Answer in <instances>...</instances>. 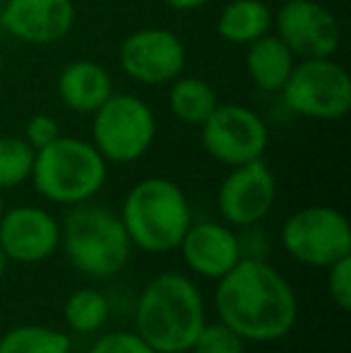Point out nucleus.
Instances as JSON below:
<instances>
[{"mask_svg": "<svg viewBox=\"0 0 351 353\" xmlns=\"http://www.w3.org/2000/svg\"><path fill=\"white\" fill-rule=\"evenodd\" d=\"M3 68H5V58H3V51H0V72H3Z\"/></svg>", "mask_w": 351, "mask_h": 353, "instance_id": "30", "label": "nucleus"}, {"mask_svg": "<svg viewBox=\"0 0 351 353\" xmlns=\"http://www.w3.org/2000/svg\"><path fill=\"white\" fill-rule=\"evenodd\" d=\"M281 3H289V0H281Z\"/></svg>", "mask_w": 351, "mask_h": 353, "instance_id": "31", "label": "nucleus"}, {"mask_svg": "<svg viewBox=\"0 0 351 353\" xmlns=\"http://www.w3.org/2000/svg\"><path fill=\"white\" fill-rule=\"evenodd\" d=\"M185 267L202 279H221L243 260V241L234 226L217 221H192L178 245Z\"/></svg>", "mask_w": 351, "mask_h": 353, "instance_id": "15", "label": "nucleus"}, {"mask_svg": "<svg viewBox=\"0 0 351 353\" xmlns=\"http://www.w3.org/2000/svg\"><path fill=\"white\" fill-rule=\"evenodd\" d=\"M61 123L51 116V113H37L27 121L24 125V140L29 142L32 149H43L48 147L51 142H56L61 137Z\"/></svg>", "mask_w": 351, "mask_h": 353, "instance_id": "26", "label": "nucleus"}, {"mask_svg": "<svg viewBox=\"0 0 351 353\" xmlns=\"http://www.w3.org/2000/svg\"><path fill=\"white\" fill-rule=\"evenodd\" d=\"M121 221L130 245L150 255H166L181 245L192 210L183 188L171 178L150 176L137 181L123 200Z\"/></svg>", "mask_w": 351, "mask_h": 353, "instance_id": "3", "label": "nucleus"}, {"mask_svg": "<svg viewBox=\"0 0 351 353\" xmlns=\"http://www.w3.org/2000/svg\"><path fill=\"white\" fill-rule=\"evenodd\" d=\"M274 34L299 58H334L342 43L339 22L323 3L289 0L279 8L272 24Z\"/></svg>", "mask_w": 351, "mask_h": 353, "instance_id": "11", "label": "nucleus"}, {"mask_svg": "<svg viewBox=\"0 0 351 353\" xmlns=\"http://www.w3.org/2000/svg\"><path fill=\"white\" fill-rule=\"evenodd\" d=\"M72 0H3L0 24L12 39L29 46L58 43L75 27Z\"/></svg>", "mask_w": 351, "mask_h": 353, "instance_id": "14", "label": "nucleus"}, {"mask_svg": "<svg viewBox=\"0 0 351 353\" xmlns=\"http://www.w3.org/2000/svg\"><path fill=\"white\" fill-rule=\"evenodd\" d=\"M37 149L29 147L24 137H0V190H12L32 178Z\"/></svg>", "mask_w": 351, "mask_h": 353, "instance_id": "22", "label": "nucleus"}, {"mask_svg": "<svg viewBox=\"0 0 351 353\" xmlns=\"http://www.w3.org/2000/svg\"><path fill=\"white\" fill-rule=\"evenodd\" d=\"M5 210H8V207H5V197H3V190H0V219H3Z\"/></svg>", "mask_w": 351, "mask_h": 353, "instance_id": "29", "label": "nucleus"}, {"mask_svg": "<svg viewBox=\"0 0 351 353\" xmlns=\"http://www.w3.org/2000/svg\"><path fill=\"white\" fill-rule=\"evenodd\" d=\"M281 245L299 265L328 270L332 262L351 255V228L339 210L325 205L303 207L281 226Z\"/></svg>", "mask_w": 351, "mask_h": 353, "instance_id": "8", "label": "nucleus"}, {"mask_svg": "<svg viewBox=\"0 0 351 353\" xmlns=\"http://www.w3.org/2000/svg\"><path fill=\"white\" fill-rule=\"evenodd\" d=\"M87 353H157V351L152 349L135 330L132 332L121 330V332H108V334H103L101 339L94 341L92 349Z\"/></svg>", "mask_w": 351, "mask_h": 353, "instance_id": "24", "label": "nucleus"}, {"mask_svg": "<svg viewBox=\"0 0 351 353\" xmlns=\"http://www.w3.org/2000/svg\"><path fill=\"white\" fill-rule=\"evenodd\" d=\"M328 293L339 310L351 307V255L328 267Z\"/></svg>", "mask_w": 351, "mask_h": 353, "instance_id": "25", "label": "nucleus"}, {"mask_svg": "<svg viewBox=\"0 0 351 353\" xmlns=\"http://www.w3.org/2000/svg\"><path fill=\"white\" fill-rule=\"evenodd\" d=\"M108 298L97 288H77L75 293H70L63 305V317L66 325L77 334H94L99 332L108 320Z\"/></svg>", "mask_w": 351, "mask_h": 353, "instance_id": "21", "label": "nucleus"}, {"mask_svg": "<svg viewBox=\"0 0 351 353\" xmlns=\"http://www.w3.org/2000/svg\"><path fill=\"white\" fill-rule=\"evenodd\" d=\"M166 8H171L174 12H195V10L210 5L212 0H164Z\"/></svg>", "mask_w": 351, "mask_h": 353, "instance_id": "27", "label": "nucleus"}, {"mask_svg": "<svg viewBox=\"0 0 351 353\" xmlns=\"http://www.w3.org/2000/svg\"><path fill=\"white\" fill-rule=\"evenodd\" d=\"M277 200V178L265 159L234 166L217 192V210L224 223L253 228L272 212Z\"/></svg>", "mask_w": 351, "mask_h": 353, "instance_id": "12", "label": "nucleus"}, {"mask_svg": "<svg viewBox=\"0 0 351 353\" xmlns=\"http://www.w3.org/2000/svg\"><path fill=\"white\" fill-rule=\"evenodd\" d=\"M61 248V221L43 207L19 205L0 219V250L8 262L39 265Z\"/></svg>", "mask_w": 351, "mask_h": 353, "instance_id": "13", "label": "nucleus"}, {"mask_svg": "<svg viewBox=\"0 0 351 353\" xmlns=\"http://www.w3.org/2000/svg\"><path fill=\"white\" fill-rule=\"evenodd\" d=\"M185 43L164 27L137 29L118 48L121 70L142 87H169L185 70Z\"/></svg>", "mask_w": 351, "mask_h": 353, "instance_id": "10", "label": "nucleus"}, {"mask_svg": "<svg viewBox=\"0 0 351 353\" xmlns=\"http://www.w3.org/2000/svg\"><path fill=\"white\" fill-rule=\"evenodd\" d=\"M217 317L243 341H279L296 327L299 298L286 276L260 257H243L217 279Z\"/></svg>", "mask_w": 351, "mask_h": 353, "instance_id": "1", "label": "nucleus"}, {"mask_svg": "<svg viewBox=\"0 0 351 353\" xmlns=\"http://www.w3.org/2000/svg\"><path fill=\"white\" fill-rule=\"evenodd\" d=\"M279 94L291 113L308 121H342L351 111V77L332 58L296 61Z\"/></svg>", "mask_w": 351, "mask_h": 353, "instance_id": "7", "label": "nucleus"}, {"mask_svg": "<svg viewBox=\"0 0 351 353\" xmlns=\"http://www.w3.org/2000/svg\"><path fill=\"white\" fill-rule=\"evenodd\" d=\"M202 149L224 166H243L265 157L270 144L267 123L253 108L241 103H221L200 125Z\"/></svg>", "mask_w": 351, "mask_h": 353, "instance_id": "9", "label": "nucleus"}, {"mask_svg": "<svg viewBox=\"0 0 351 353\" xmlns=\"http://www.w3.org/2000/svg\"><path fill=\"white\" fill-rule=\"evenodd\" d=\"M157 140V116L147 101L113 92L92 113V142L108 163H135Z\"/></svg>", "mask_w": 351, "mask_h": 353, "instance_id": "6", "label": "nucleus"}, {"mask_svg": "<svg viewBox=\"0 0 351 353\" xmlns=\"http://www.w3.org/2000/svg\"><path fill=\"white\" fill-rule=\"evenodd\" d=\"M296 61L289 46L277 34H265L245 46V72L248 79L267 94H279L286 84Z\"/></svg>", "mask_w": 351, "mask_h": 353, "instance_id": "17", "label": "nucleus"}, {"mask_svg": "<svg viewBox=\"0 0 351 353\" xmlns=\"http://www.w3.org/2000/svg\"><path fill=\"white\" fill-rule=\"evenodd\" d=\"M274 12L265 0H231L221 8L217 34L234 46H248L272 32Z\"/></svg>", "mask_w": 351, "mask_h": 353, "instance_id": "18", "label": "nucleus"}, {"mask_svg": "<svg viewBox=\"0 0 351 353\" xmlns=\"http://www.w3.org/2000/svg\"><path fill=\"white\" fill-rule=\"evenodd\" d=\"M5 272H8V257H5V252L0 250V281H3Z\"/></svg>", "mask_w": 351, "mask_h": 353, "instance_id": "28", "label": "nucleus"}, {"mask_svg": "<svg viewBox=\"0 0 351 353\" xmlns=\"http://www.w3.org/2000/svg\"><path fill=\"white\" fill-rule=\"evenodd\" d=\"M56 92L68 111L92 116L116 89L103 65L94 61H72L58 74Z\"/></svg>", "mask_w": 351, "mask_h": 353, "instance_id": "16", "label": "nucleus"}, {"mask_svg": "<svg viewBox=\"0 0 351 353\" xmlns=\"http://www.w3.org/2000/svg\"><path fill=\"white\" fill-rule=\"evenodd\" d=\"M108 178V161L92 142L61 135L34 157L32 185L53 205L75 207L92 202Z\"/></svg>", "mask_w": 351, "mask_h": 353, "instance_id": "4", "label": "nucleus"}, {"mask_svg": "<svg viewBox=\"0 0 351 353\" xmlns=\"http://www.w3.org/2000/svg\"><path fill=\"white\" fill-rule=\"evenodd\" d=\"M0 353H72V344L56 327L19 325L0 336Z\"/></svg>", "mask_w": 351, "mask_h": 353, "instance_id": "20", "label": "nucleus"}, {"mask_svg": "<svg viewBox=\"0 0 351 353\" xmlns=\"http://www.w3.org/2000/svg\"><path fill=\"white\" fill-rule=\"evenodd\" d=\"M190 353H245V341L221 320L212 325L205 322L197 339L192 341Z\"/></svg>", "mask_w": 351, "mask_h": 353, "instance_id": "23", "label": "nucleus"}, {"mask_svg": "<svg viewBox=\"0 0 351 353\" xmlns=\"http://www.w3.org/2000/svg\"><path fill=\"white\" fill-rule=\"evenodd\" d=\"M217 106L219 97L207 79L181 74L169 84V111L183 125L200 128Z\"/></svg>", "mask_w": 351, "mask_h": 353, "instance_id": "19", "label": "nucleus"}, {"mask_svg": "<svg viewBox=\"0 0 351 353\" xmlns=\"http://www.w3.org/2000/svg\"><path fill=\"white\" fill-rule=\"evenodd\" d=\"M61 245L70 265L89 279L118 274L132 252L121 216L92 202L70 207L61 223Z\"/></svg>", "mask_w": 351, "mask_h": 353, "instance_id": "5", "label": "nucleus"}, {"mask_svg": "<svg viewBox=\"0 0 351 353\" xmlns=\"http://www.w3.org/2000/svg\"><path fill=\"white\" fill-rule=\"evenodd\" d=\"M207 322L205 298L181 272H161L135 303V332L157 353H188Z\"/></svg>", "mask_w": 351, "mask_h": 353, "instance_id": "2", "label": "nucleus"}]
</instances>
